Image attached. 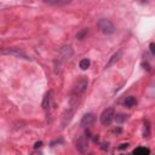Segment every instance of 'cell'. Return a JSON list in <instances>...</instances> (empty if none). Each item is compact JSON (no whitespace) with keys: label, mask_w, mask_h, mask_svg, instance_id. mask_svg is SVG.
<instances>
[{"label":"cell","mask_w":155,"mask_h":155,"mask_svg":"<svg viewBox=\"0 0 155 155\" xmlns=\"http://www.w3.org/2000/svg\"><path fill=\"white\" fill-rule=\"evenodd\" d=\"M51 94H52V93H51V91H50V92H46L45 96H44V99H42V103H41L44 110H47L48 107H50V103H51Z\"/></svg>","instance_id":"obj_8"},{"label":"cell","mask_w":155,"mask_h":155,"mask_svg":"<svg viewBox=\"0 0 155 155\" xmlns=\"http://www.w3.org/2000/svg\"><path fill=\"white\" fill-rule=\"evenodd\" d=\"M124 103H125L126 107H133L137 103V99H136L134 96H128V97H126V99H125Z\"/></svg>","instance_id":"obj_9"},{"label":"cell","mask_w":155,"mask_h":155,"mask_svg":"<svg viewBox=\"0 0 155 155\" xmlns=\"http://www.w3.org/2000/svg\"><path fill=\"white\" fill-rule=\"evenodd\" d=\"M30 155H44L41 151H39V150H35V151H33Z\"/></svg>","instance_id":"obj_17"},{"label":"cell","mask_w":155,"mask_h":155,"mask_svg":"<svg viewBox=\"0 0 155 155\" xmlns=\"http://www.w3.org/2000/svg\"><path fill=\"white\" fill-rule=\"evenodd\" d=\"M150 52L154 54L155 53V50H154V44H150Z\"/></svg>","instance_id":"obj_18"},{"label":"cell","mask_w":155,"mask_h":155,"mask_svg":"<svg viewBox=\"0 0 155 155\" xmlns=\"http://www.w3.org/2000/svg\"><path fill=\"white\" fill-rule=\"evenodd\" d=\"M87 33H88V28H84V29H82L81 31H79V33H78L76 38H78L79 40H82V39L85 38V35H86Z\"/></svg>","instance_id":"obj_13"},{"label":"cell","mask_w":155,"mask_h":155,"mask_svg":"<svg viewBox=\"0 0 155 155\" xmlns=\"http://www.w3.org/2000/svg\"><path fill=\"white\" fill-rule=\"evenodd\" d=\"M45 4H48V5H56V6H59V5H65V4H69V1H45Z\"/></svg>","instance_id":"obj_14"},{"label":"cell","mask_w":155,"mask_h":155,"mask_svg":"<svg viewBox=\"0 0 155 155\" xmlns=\"http://www.w3.org/2000/svg\"><path fill=\"white\" fill-rule=\"evenodd\" d=\"M133 155H149V149L147 148H137L134 151H133Z\"/></svg>","instance_id":"obj_11"},{"label":"cell","mask_w":155,"mask_h":155,"mask_svg":"<svg viewBox=\"0 0 155 155\" xmlns=\"http://www.w3.org/2000/svg\"><path fill=\"white\" fill-rule=\"evenodd\" d=\"M41 145H42V142H36V143H35V145H34V148H35V149H38V148H40Z\"/></svg>","instance_id":"obj_16"},{"label":"cell","mask_w":155,"mask_h":155,"mask_svg":"<svg viewBox=\"0 0 155 155\" xmlns=\"http://www.w3.org/2000/svg\"><path fill=\"white\" fill-rule=\"evenodd\" d=\"M120 57H121V50H119L117 52H115L110 58H109V61H108V63L105 64V68L108 69V68H110L111 65H114L119 59H120Z\"/></svg>","instance_id":"obj_7"},{"label":"cell","mask_w":155,"mask_h":155,"mask_svg":"<svg viewBox=\"0 0 155 155\" xmlns=\"http://www.w3.org/2000/svg\"><path fill=\"white\" fill-rule=\"evenodd\" d=\"M87 149H88V139H87V137L86 136L79 137L78 140H76V150L79 153L84 154V153L87 151Z\"/></svg>","instance_id":"obj_4"},{"label":"cell","mask_w":155,"mask_h":155,"mask_svg":"<svg viewBox=\"0 0 155 155\" xmlns=\"http://www.w3.org/2000/svg\"><path fill=\"white\" fill-rule=\"evenodd\" d=\"M97 25H98L99 30H101L103 34L109 35V34H113V33L115 31V25H114V23H113L110 19H108V18H101V19L98 21Z\"/></svg>","instance_id":"obj_1"},{"label":"cell","mask_w":155,"mask_h":155,"mask_svg":"<svg viewBox=\"0 0 155 155\" xmlns=\"http://www.w3.org/2000/svg\"><path fill=\"white\" fill-rule=\"evenodd\" d=\"M94 121H96V115L93 113H87V114H85L82 116V119L80 121V125L86 127V126H91Z\"/></svg>","instance_id":"obj_6"},{"label":"cell","mask_w":155,"mask_h":155,"mask_svg":"<svg viewBox=\"0 0 155 155\" xmlns=\"http://www.w3.org/2000/svg\"><path fill=\"white\" fill-rule=\"evenodd\" d=\"M90 64H91L90 59H88V58H84V59H81V61H80V63H79V67H80V69H82V70H86V69L90 67Z\"/></svg>","instance_id":"obj_10"},{"label":"cell","mask_w":155,"mask_h":155,"mask_svg":"<svg viewBox=\"0 0 155 155\" xmlns=\"http://www.w3.org/2000/svg\"><path fill=\"white\" fill-rule=\"evenodd\" d=\"M149 134H150V124H149V121H145V124H144L143 136H144V137H149Z\"/></svg>","instance_id":"obj_12"},{"label":"cell","mask_w":155,"mask_h":155,"mask_svg":"<svg viewBox=\"0 0 155 155\" xmlns=\"http://www.w3.org/2000/svg\"><path fill=\"white\" fill-rule=\"evenodd\" d=\"M124 148H127V144H120L119 149H124Z\"/></svg>","instance_id":"obj_19"},{"label":"cell","mask_w":155,"mask_h":155,"mask_svg":"<svg viewBox=\"0 0 155 155\" xmlns=\"http://www.w3.org/2000/svg\"><path fill=\"white\" fill-rule=\"evenodd\" d=\"M87 85H88V79L86 76H81L78 82L74 85V88H73V93L74 94H81L85 92V90L87 88Z\"/></svg>","instance_id":"obj_2"},{"label":"cell","mask_w":155,"mask_h":155,"mask_svg":"<svg viewBox=\"0 0 155 155\" xmlns=\"http://www.w3.org/2000/svg\"><path fill=\"white\" fill-rule=\"evenodd\" d=\"M114 119H115V111H114L113 108H108V109H105V110L101 114V122H102V125H104V126L110 125Z\"/></svg>","instance_id":"obj_3"},{"label":"cell","mask_w":155,"mask_h":155,"mask_svg":"<svg viewBox=\"0 0 155 155\" xmlns=\"http://www.w3.org/2000/svg\"><path fill=\"white\" fill-rule=\"evenodd\" d=\"M71 56H73V47L70 45H64V46H62L59 48V57L63 61L69 59Z\"/></svg>","instance_id":"obj_5"},{"label":"cell","mask_w":155,"mask_h":155,"mask_svg":"<svg viewBox=\"0 0 155 155\" xmlns=\"http://www.w3.org/2000/svg\"><path fill=\"white\" fill-rule=\"evenodd\" d=\"M125 119H126L125 115H117V116H116V121H119V122H122Z\"/></svg>","instance_id":"obj_15"}]
</instances>
